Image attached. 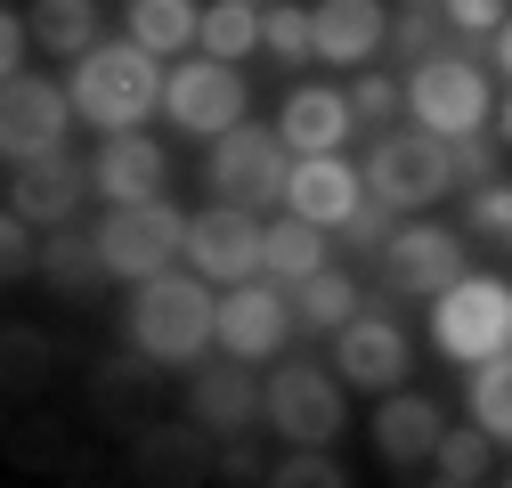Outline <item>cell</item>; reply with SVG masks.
<instances>
[{"instance_id": "obj_16", "label": "cell", "mask_w": 512, "mask_h": 488, "mask_svg": "<svg viewBox=\"0 0 512 488\" xmlns=\"http://www.w3.org/2000/svg\"><path fill=\"white\" fill-rule=\"evenodd\" d=\"M407 366H415V342H407L391 318H374V310H358V318L334 334V375L358 383V391H399Z\"/></svg>"}, {"instance_id": "obj_21", "label": "cell", "mask_w": 512, "mask_h": 488, "mask_svg": "<svg viewBox=\"0 0 512 488\" xmlns=\"http://www.w3.org/2000/svg\"><path fill=\"white\" fill-rule=\"evenodd\" d=\"M350 90H317V82H301L293 98H285V114H277V131H285V147L293 155H342V139H350Z\"/></svg>"}, {"instance_id": "obj_29", "label": "cell", "mask_w": 512, "mask_h": 488, "mask_svg": "<svg viewBox=\"0 0 512 488\" xmlns=\"http://www.w3.org/2000/svg\"><path fill=\"white\" fill-rule=\"evenodd\" d=\"M163 375H171V366H155L147 350H139V358H114V366H98V375H90V399H98L106 423H114V415H139V399H147Z\"/></svg>"}, {"instance_id": "obj_3", "label": "cell", "mask_w": 512, "mask_h": 488, "mask_svg": "<svg viewBox=\"0 0 512 488\" xmlns=\"http://www.w3.org/2000/svg\"><path fill=\"white\" fill-rule=\"evenodd\" d=\"M431 350L447 366H480V358L512 350V285L480 277V269H464L456 285H439L431 293Z\"/></svg>"}, {"instance_id": "obj_14", "label": "cell", "mask_w": 512, "mask_h": 488, "mask_svg": "<svg viewBox=\"0 0 512 488\" xmlns=\"http://www.w3.org/2000/svg\"><path fill=\"white\" fill-rule=\"evenodd\" d=\"M374 277H382V293H423V301H431L439 285L464 277V236L415 220V228H399V236L374 253Z\"/></svg>"}, {"instance_id": "obj_9", "label": "cell", "mask_w": 512, "mask_h": 488, "mask_svg": "<svg viewBox=\"0 0 512 488\" xmlns=\"http://www.w3.org/2000/svg\"><path fill=\"white\" fill-rule=\"evenodd\" d=\"M244 98L252 82L228 66V57H171V74H163V114L179 122V131H196V139H220L244 122Z\"/></svg>"}, {"instance_id": "obj_39", "label": "cell", "mask_w": 512, "mask_h": 488, "mask_svg": "<svg viewBox=\"0 0 512 488\" xmlns=\"http://www.w3.org/2000/svg\"><path fill=\"white\" fill-rule=\"evenodd\" d=\"M472 228H480V236H512V179L472 188Z\"/></svg>"}, {"instance_id": "obj_32", "label": "cell", "mask_w": 512, "mask_h": 488, "mask_svg": "<svg viewBox=\"0 0 512 488\" xmlns=\"http://www.w3.org/2000/svg\"><path fill=\"white\" fill-rule=\"evenodd\" d=\"M261 49H269V57H285V66L317 57V9H293V0H269V9H261Z\"/></svg>"}, {"instance_id": "obj_11", "label": "cell", "mask_w": 512, "mask_h": 488, "mask_svg": "<svg viewBox=\"0 0 512 488\" xmlns=\"http://www.w3.org/2000/svg\"><path fill=\"white\" fill-rule=\"evenodd\" d=\"M187 269L212 277V285H252L269 277V228L252 220L244 204H212L187 220Z\"/></svg>"}, {"instance_id": "obj_15", "label": "cell", "mask_w": 512, "mask_h": 488, "mask_svg": "<svg viewBox=\"0 0 512 488\" xmlns=\"http://www.w3.org/2000/svg\"><path fill=\"white\" fill-rule=\"evenodd\" d=\"M293 293H277V285H220V350L228 358H277L285 342H293Z\"/></svg>"}, {"instance_id": "obj_34", "label": "cell", "mask_w": 512, "mask_h": 488, "mask_svg": "<svg viewBox=\"0 0 512 488\" xmlns=\"http://www.w3.org/2000/svg\"><path fill=\"white\" fill-rule=\"evenodd\" d=\"M334 236L350 244V253H382V244L399 236V204H382V196H366V204H358V212H350V220H342Z\"/></svg>"}, {"instance_id": "obj_19", "label": "cell", "mask_w": 512, "mask_h": 488, "mask_svg": "<svg viewBox=\"0 0 512 488\" xmlns=\"http://www.w3.org/2000/svg\"><path fill=\"white\" fill-rule=\"evenodd\" d=\"M439 440H447V423H439V399H423V391H391L374 407V456L382 464H431L439 456Z\"/></svg>"}, {"instance_id": "obj_1", "label": "cell", "mask_w": 512, "mask_h": 488, "mask_svg": "<svg viewBox=\"0 0 512 488\" xmlns=\"http://www.w3.org/2000/svg\"><path fill=\"white\" fill-rule=\"evenodd\" d=\"M122 334L131 350H147L155 366H204V350H220V293L212 277H139L131 310H122Z\"/></svg>"}, {"instance_id": "obj_23", "label": "cell", "mask_w": 512, "mask_h": 488, "mask_svg": "<svg viewBox=\"0 0 512 488\" xmlns=\"http://www.w3.org/2000/svg\"><path fill=\"white\" fill-rule=\"evenodd\" d=\"M41 277H49V293L57 301H98L106 293V253H98V228H49V244H41Z\"/></svg>"}, {"instance_id": "obj_7", "label": "cell", "mask_w": 512, "mask_h": 488, "mask_svg": "<svg viewBox=\"0 0 512 488\" xmlns=\"http://www.w3.org/2000/svg\"><path fill=\"white\" fill-rule=\"evenodd\" d=\"M342 423H350L342 375H326V366H309V358H285L269 375V432L285 448H334Z\"/></svg>"}, {"instance_id": "obj_8", "label": "cell", "mask_w": 512, "mask_h": 488, "mask_svg": "<svg viewBox=\"0 0 512 488\" xmlns=\"http://www.w3.org/2000/svg\"><path fill=\"white\" fill-rule=\"evenodd\" d=\"M447 188H456V171H447V139H439V131L407 122V131L374 139V155H366V196L399 204V212H423V204H439Z\"/></svg>"}, {"instance_id": "obj_17", "label": "cell", "mask_w": 512, "mask_h": 488, "mask_svg": "<svg viewBox=\"0 0 512 488\" xmlns=\"http://www.w3.org/2000/svg\"><path fill=\"white\" fill-rule=\"evenodd\" d=\"M358 204H366V171H358V163H342V155H293L285 212H301V220H317V228H342Z\"/></svg>"}, {"instance_id": "obj_36", "label": "cell", "mask_w": 512, "mask_h": 488, "mask_svg": "<svg viewBox=\"0 0 512 488\" xmlns=\"http://www.w3.org/2000/svg\"><path fill=\"white\" fill-rule=\"evenodd\" d=\"M391 57L415 74L423 57H439V17L431 9H407V17H391Z\"/></svg>"}, {"instance_id": "obj_4", "label": "cell", "mask_w": 512, "mask_h": 488, "mask_svg": "<svg viewBox=\"0 0 512 488\" xmlns=\"http://www.w3.org/2000/svg\"><path fill=\"white\" fill-rule=\"evenodd\" d=\"M472 41H480V33H464L456 49L423 57V66L407 74V122H423V131H439V139L488 131V114H496V90H488V74H480Z\"/></svg>"}, {"instance_id": "obj_45", "label": "cell", "mask_w": 512, "mask_h": 488, "mask_svg": "<svg viewBox=\"0 0 512 488\" xmlns=\"http://www.w3.org/2000/svg\"><path fill=\"white\" fill-rule=\"evenodd\" d=\"M407 9H439V0H407Z\"/></svg>"}, {"instance_id": "obj_22", "label": "cell", "mask_w": 512, "mask_h": 488, "mask_svg": "<svg viewBox=\"0 0 512 488\" xmlns=\"http://www.w3.org/2000/svg\"><path fill=\"white\" fill-rule=\"evenodd\" d=\"M139 472H147V480H163V488L212 480V472H220L212 432H204V423H147V432H139Z\"/></svg>"}, {"instance_id": "obj_41", "label": "cell", "mask_w": 512, "mask_h": 488, "mask_svg": "<svg viewBox=\"0 0 512 488\" xmlns=\"http://www.w3.org/2000/svg\"><path fill=\"white\" fill-rule=\"evenodd\" d=\"M220 480H236V488H244V480H269V464L252 456V440H228V448H220Z\"/></svg>"}, {"instance_id": "obj_10", "label": "cell", "mask_w": 512, "mask_h": 488, "mask_svg": "<svg viewBox=\"0 0 512 488\" xmlns=\"http://www.w3.org/2000/svg\"><path fill=\"white\" fill-rule=\"evenodd\" d=\"M74 90L49 82V74H9V90H0V155L9 163H33V155H57L74 131Z\"/></svg>"}, {"instance_id": "obj_38", "label": "cell", "mask_w": 512, "mask_h": 488, "mask_svg": "<svg viewBox=\"0 0 512 488\" xmlns=\"http://www.w3.org/2000/svg\"><path fill=\"white\" fill-rule=\"evenodd\" d=\"M0 269L9 277H41V244H33V220H0Z\"/></svg>"}, {"instance_id": "obj_6", "label": "cell", "mask_w": 512, "mask_h": 488, "mask_svg": "<svg viewBox=\"0 0 512 488\" xmlns=\"http://www.w3.org/2000/svg\"><path fill=\"white\" fill-rule=\"evenodd\" d=\"M98 253H106V269L114 277H163V269H179V253H187V220L171 212V196H147V204H106L98 212Z\"/></svg>"}, {"instance_id": "obj_2", "label": "cell", "mask_w": 512, "mask_h": 488, "mask_svg": "<svg viewBox=\"0 0 512 488\" xmlns=\"http://www.w3.org/2000/svg\"><path fill=\"white\" fill-rule=\"evenodd\" d=\"M74 114L90 122L98 139H114V131H139V122L163 106V57L147 49V41H90L82 57H74Z\"/></svg>"}, {"instance_id": "obj_35", "label": "cell", "mask_w": 512, "mask_h": 488, "mask_svg": "<svg viewBox=\"0 0 512 488\" xmlns=\"http://www.w3.org/2000/svg\"><path fill=\"white\" fill-rule=\"evenodd\" d=\"M269 480H277V488H342L350 472L334 464V448H293V456H285Z\"/></svg>"}, {"instance_id": "obj_27", "label": "cell", "mask_w": 512, "mask_h": 488, "mask_svg": "<svg viewBox=\"0 0 512 488\" xmlns=\"http://www.w3.org/2000/svg\"><path fill=\"white\" fill-rule=\"evenodd\" d=\"M293 318H301L309 334H342V326L358 318V277H342V269L326 261L317 277H301V285H293Z\"/></svg>"}, {"instance_id": "obj_12", "label": "cell", "mask_w": 512, "mask_h": 488, "mask_svg": "<svg viewBox=\"0 0 512 488\" xmlns=\"http://www.w3.org/2000/svg\"><path fill=\"white\" fill-rule=\"evenodd\" d=\"M187 415L212 440H252V423H269V383H252V358H204L187 366Z\"/></svg>"}, {"instance_id": "obj_25", "label": "cell", "mask_w": 512, "mask_h": 488, "mask_svg": "<svg viewBox=\"0 0 512 488\" xmlns=\"http://www.w3.org/2000/svg\"><path fill=\"white\" fill-rule=\"evenodd\" d=\"M326 244H334V228H317V220H301V212L269 220V277H277V285L317 277V269H326Z\"/></svg>"}, {"instance_id": "obj_24", "label": "cell", "mask_w": 512, "mask_h": 488, "mask_svg": "<svg viewBox=\"0 0 512 488\" xmlns=\"http://www.w3.org/2000/svg\"><path fill=\"white\" fill-rule=\"evenodd\" d=\"M122 33L147 41L155 57H187V49H204V9L196 0H131V9H122Z\"/></svg>"}, {"instance_id": "obj_37", "label": "cell", "mask_w": 512, "mask_h": 488, "mask_svg": "<svg viewBox=\"0 0 512 488\" xmlns=\"http://www.w3.org/2000/svg\"><path fill=\"white\" fill-rule=\"evenodd\" d=\"M350 114L358 122H391V114H407V82H350Z\"/></svg>"}, {"instance_id": "obj_5", "label": "cell", "mask_w": 512, "mask_h": 488, "mask_svg": "<svg viewBox=\"0 0 512 488\" xmlns=\"http://www.w3.org/2000/svg\"><path fill=\"white\" fill-rule=\"evenodd\" d=\"M204 179H212V196L220 204H244V212H269V204H285V179H293V147H285V131H269V122H236V131H220L212 139V163H204Z\"/></svg>"}, {"instance_id": "obj_40", "label": "cell", "mask_w": 512, "mask_h": 488, "mask_svg": "<svg viewBox=\"0 0 512 488\" xmlns=\"http://www.w3.org/2000/svg\"><path fill=\"white\" fill-rule=\"evenodd\" d=\"M439 17L456 25V33H496L512 9H504V0H439Z\"/></svg>"}, {"instance_id": "obj_30", "label": "cell", "mask_w": 512, "mask_h": 488, "mask_svg": "<svg viewBox=\"0 0 512 488\" xmlns=\"http://www.w3.org/2000/svg\"><path fill=\"white\" fill-rule=\"evenodd\" d=\"M261 9H269V0H212V9H204V57L244 66V57L261 49Z\"/></svg>"}, {"instance_id": "obj_20", "label": "cell", "mask_w": 512, "mask_h": 488, "mask_svg": "<svg viewBox=\"0 0 512 488\" xmlns=\"http://www.w3.org/2000/svg\"><path fill=\"white\" fill-rule=\"evenodd\" d=\"M391 49V9L382 0H317V57L326 66H366Z\"/></svg>"}, {"instance_id": "obj_31", "label": "cell", "mask_w": 512, "mask_h": 488, "mask_svg": "<svg viewBox=\"0 0 512 488\" xmlns=\"http://www.w3.org/2000/svg\"><path fill=\"white\" fill-rule=\"evenodd\" d=\"M488 456H496V440L480 432V423H464V432L439 440V456H431L439 472H431V480H439V488H480V480H488Z\"/></svg>"}, {"instance_id": "obj_33", "label": "cell", "mask_w": 512, "mask_h": 488, "mask_svg": "<svg viewBox=\"0 0 512 488\" xmlns=\"http://www.w3.org/2000/svg\"><path fill=\"white\" fill-rule=\"evenodd\" d=\"M504 163V139L496 131H464V139H447V171H456V188H488Z\"/></svg>"}, {"instance_id": "obj_13", "label": "cell", "mask_w": 512, "mask_h": 488, "mask_svg": "<svg viewBox=\"0 0 512 488\" xmlns=\"http://www.w3.org/2000/svg\"><path fill=\"white\" fill-rule=\"evenodd\" d=\"M90 196H98V179H90V163H74L66 147H57V155H33V163H9V212L33 220V228H74Z\"/></svg>"}, {"instance_id": "obj_26", "label": "cell", "mask_w": 512, "mask_h": 488, "mask_svg": "<svg viewBox=\"0 0 512 488\" xmlns=\"http://www.w3.org/2000/svg\"><path fill=\"white\" fill-rule=\"evenodd\" d=\"M464 407H472V423H480L488 440H504V448H512V350H496V358L464 366Z\"/></svg>"}, {"instance_id": "obj_44", "label": "cell", "mask_w": 512, "mask_h": 488, "mask_svg": "<svg viewBox=\"0 0 512 488\" xmlns=\"http://www.w3.org/2000/svg\"><path fill=\"white\" fill-rule=\"evenodd\" d=\"M488 131H496V139H504V155H512V90H504V106L488 114Z\"/></svg>"}, {"instance_id": "obj_43", "label": "cell", "mask_w": 512, "mask_h": 488, "mask_svg": "<svg viewBox=\"0 0 512 488\" xmlns=\"http://www.w3.org/2000/svg\"><path fill=\"white\" fill-rule=\"evenodd\" d=\"M488 57H496V74H504V82H512V17H504V25H496V33H488Z\"/></svg>"}, {"instance_id": "obj_42", "label": "cell", "mask_w": 512, "mask_h": 488, "mask_svg": "<svg viewBox=\"0 0 512 488\" xmlns=\"http://www.w3.org/2000/svg\"><path fill=\"white\" fill-rule=\"evenodd\" d=\"M25 49H33V17H9V25H0V66L25 74Z\"/></svg>"}, {"instance_id": "obj_28", "label": "cell", "mask_w": 512, "mask_h": 488, "mask_svg": "<svg viewBox=\"0 0 512 488\" xmlns=\"http://www.w3.org/2000/svg\"><path fill=\"white\" fill-rule=\"evenodd\" d=\"M25 17H33V41L49 57H82L98 41V0H33Z\"/></svg>"}, {"instance_id": "obj_18", "label": "cell", "mask_w": 512, "mask_h": 488, "mask_svg": "<svg viewBox=\"0 0 512 488\" xmlns=\"http://www.w3.org/2000/svg\"><path fill=\"white\" fill-rule=\"evenodd\" d=\"M90 179H98L106 204H147V196L171 188V155H163L147 131H114V139L90 155Z\"/></svg>"}]
</instances>
